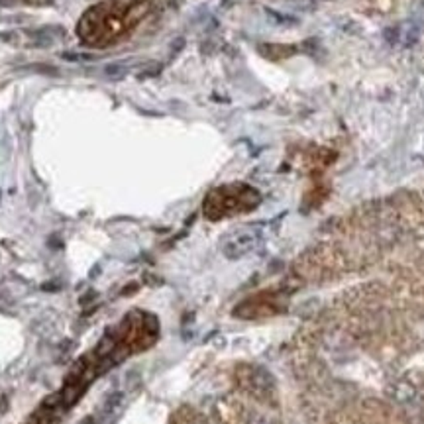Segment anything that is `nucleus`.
<instances>
[{
	"instance_id": "7ed1b4c3",
	"label": "nucleus",
	"mask_w": 424,
	"mask_h": 424,
	"mask_svg": "<svg viewBox=\"0 0 424 424\" xmlns=\"http://www.w3.org/2000/svg\"><path fill=\"white\" fill-rule=\"evenodd\" d=\"M126 69H128V65H122V63H110V65L104 67V75H106L108 79H120V77H124Z\"/></svg>"
},
{
	"instance_id": "f257e3e1",
	"label": "nucleus",
	"mask_w": 424,
	"mask_h": 424,
	"mask_svg": "<svg viewBox=\"0 0 424 424\" xmlns=\"http://www.w3.org/2000/svg\"><path fill=\"white\" fill-rule=\"evenodd\" d=\"M259 203L256 189L246 185H228L217 189L208 195L205 212L208 218H222L234 212H244Z\"/></svg>"
},
{
	"instance_id": "f03ea898",
	"label": "nucleus",
	"mask_w": 424,
	"mask_h": 424,
	"mask_svg": "<svg viewBox=\"0 0 424 424\" xmlns=\"http://www.w3.org/2000/svg\"><path fill=\"white\" fill-rule=\"evenodd\" d=\"M393 397L397 403H411L414 397H416V389H414L411 383H399L395 387Z\"/></svg>"
},
{
	"instance_id": "20e7f679",
	"label": "nucleus",
	"mask_w": 424,
	"mask_h": 424,
	"mask_svg": "<svg viewBox=\"0 0 424 424\" xmlns=\"http://www.w3.org/2000/svg\"><path fill=\"white\" fill-rule=\"evenodd\" d=\"M63 57L69 59V61H89V59H93V55H87V53H63Z\"/></svg>"
}]
</instances>
